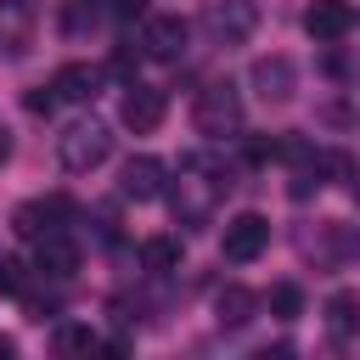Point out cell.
I'll return each instance as SVG.
<instances>
[{"label":"cell","instance_id":"16","mask_svg":"<svg viewBox=\"0 0 360 360\" xmlns=\"http://www.w3.org/2000/svg\"><path fill=\"white\" fill-rule=\"evenodd\" d=\"M214 309H219V326H248V321H253V309H259V298H253L242 281H231V287H219Z\"/></svg>","mask_w":360,"mask_h":360},{"label":"cell","instance_id":"6","mask_svg":"<svg viewBox=\"0 0 360 360\" xmlns=\"http://www.w3.org/2000/svg\"><path fill=\"white\" fill-rule=\"evenodd\" d=\"M264 248H270V219H264V214H236V219H225L219 253H225L231 264H253Z\"/></svg>","mask_w":360,"mask_h":360},{"label":"cell","instance_id":"8","mask_svg":"<svg viewBox=\"0 0 360 360\" xmlns=\"http://www.w3.org/2000/svg\"><path fill=\"white\" fill-rule=\"evenodd\" d=\"M248 84H253L259 101L281 107V101H292V90H298V68H292V56H259L253 73H248Z\"/></svg>","mask_w":360,"mask_h":360},{"label":"cell","instance_id":"1","mask_svg":"<svg viewBox=\"0 0 360 360\" xmlns=\"http://www.w3.org/2000/svg\"><path fill=\"white\" fill-rule=\"evenodd\" d=\"M225 191H231V174L208 152H186L180 169H174V180H163V197H169V214H174L180 231H208Z\"/></svg>","mask_w":360,"mask_h":360},{"label":"cell","instance_id":"2","mask_svg":"<svg viewBox=\"0 0 360 360\" xmlns=\"http://www.w3.org/2000/svg\"><path fill=\"white\" fill-rule=\"evenodd\" d=\"M191 129L202 141H236L242 135V90L231 79H208L191 101Z\"/></svg>","mask_w":360,"mask_h":360},{"label":"cell","instance_id":"13","mask_svg":"<svg viewBox=\"0 0 360 360\" xmlns=\"http://www.w3.org/2000/svg\"><path fill=\"white\" fill-rule=\"evenodd\" d=\"M34 270L51 276V281H68V276L79 270V248H73V236H68V231H45V236L34 242Z\"/></svg>","mask_w":360,"mask_h":360},{"label":"cell","instance_id":"20","mask_svg":"<svg viewBox=\"0 0 360 360\" xmlns=\"http://www.w3.org/2000/svg\"><path fill=\"white\" fill-rule=\"evenodd\" d=\"M96 349H101V338L90 326H62L56 332V354H96Z\"/></svg>","mask_w":360,"mask_h":360},{"label":"cell","instance_id":"9","mask_svg":"<svg viewBox=\"0 0 360 360\" xmlns=\"http://www.w3.org/2000/svg\"><path fill=\"white\" fill-rule=\"evenodd\" d=\"M163 180H169L163 158L141 152V158L124 163V174H118V197H124V202H158V197H163Z\"/></svg>","mask_w":360,"mask_h":360},{"label":"cell","instance_id":"15","mask_svg":"<svg viewBox=\"0 0 360 360\" xmlns=\"http://www.w3.org/2000/svg\"><path fill=\"white\" fill-rule=\"evenodd\" d=\"M96 90H101V68H90V62H62L51 73V96L56 101H90Z\"/></svg>","mask_w":360,"mask_h":360},{"label":"cell","instance_id":"21","mask_svg":"<svg viewBox=\"0 0 360 360\" xmlns=\"http://www.w3.org/2000/svg\"><path fill=\"white\" fill-rule=\"evenodd\" d=\"M28 276H34V270H28L22 259H0V292H6V298H22V292H28Z\"/></svg>","mask_w":360,"mask_h":360},{"label":"cell","instance_id":"19","mask_svg":"<svg viewBox=\"0 0 360 360\" xmlns=\"http://www.w3.org/2000/svg\"><path fill=\"white\" fill-rule=\"evenodd\" d=\"M264 304H270L276 321H298V315H304V287H298V281H276V287L264 292Z\"/></svg>","mask_w":360,"mask_h":360},{"label":"cell","instance_id":"22","mask_svg":"<svg viewBox=\"0 0 360 360\" xmlns=\"http://www.w3.org/2000/svg\"><path fill=\"white\" fill-rule=\"evenodd\" d=\"M22 107H28L34 118H45V112L56 107V96H51V84H39V90H28V96H22Z\"/></svg>","mask_w":360,"mask_h":360},{"label":"cell","instance_id":"5","mask_svg":"<svg viewBox=\"0 0 360 360\" xmlns=\"http://www.w3.org/2000/svg\"><path fill=\"white\" fill-rule=\"evenodd\" d=\"M186 39H191V22H186L180 11H152V17H141V56H152V62H180Z\"/></svg>","mask_w":360,"mask_h":360},{"label":"cell","instance_id":"14","mask_svg":"<svg viewBox=\"0 0 360 360\" xmlns=\"http://www.w3.org/2000/svg\"><path fill=\"white\" fill-rule=\"evenodd\" d=\"M34 22H39V0H0V45H6L11 56L28 51Z\"/></svg>","mask_w":360,"mask_h":360},{"label":"cell","instance_id":"24","mask_svg":"<svg viewBox=\"0 0 360 360\" xmlns=\"http://www.w3.org/2000/svg\"><path fill=\"white\" fill-rule=\"evenodd\" d=\"M6 158H11V135L0 129V163H6Z\"/></svg>","mask_w":360,"mask_h":360},{"label":"cell","instance_id":"17","mask_svg":"<svg viewBox=\"0 0 360 360\" xmlns=\"http://www.w3.org/2000/svg\"><path fill=\"white\" fill-rule=\"evenodd\" d=\"M354 326H360V298L343 287V292H332V298H326V332L343 343V338H354Z\"/></svg>","mask_w":360,"mask_h":360},{"label":"cell","instance_id":"10","mask_svg":"<svg viewBox=\"0 0 360 360\" xmlns=\"http://www.w3.org/2000/svg\"><path fill=\"white\" fill-rule=\"evenodd\" d=\"M73 208H68V197H34V202H22L17 214H11V231L22 236V242H39L45 231H62V219H68Z\"/></svg>","mask_w":360,"mask_h":360},{"label":"cell","instance_id":"4","mask_svg":"<svg viewBox=\"0 0 360 360\" xmlns=\"http://www.w3.org/2000/svg\"><path fill=\"white\" fill-rule=\"evenodd\" d=\"M197 28L208 34V45H248L259 28V6L253 0H208Z\"/></svg>","mask_w":360,"mask_h":360},{"label":"cell","instance_id":"18","mask_svg":"<svg viewBox=\"0 0 360 360\" xmlns=\"http://www.w3.org/2000/svg\"><path fill=\"white\" fill-rule=\"evenodd\" d=\"M141 270H152V276L180 270V236H146L141 242Z\"/></svg>","mask_w":360,"mask_h":360},{"label":"cell","instance_id":"11","mask_svg":"<svg viewBox=\"0 0 360 360\" xmlns=\"http://www.w3.org/2000/svg\"><path fill=\"white\" fill-rule=\"evenodd\" d=\"M298 248H304V259H315L321 270H338V264L349 259V225L321 219L315 231H298Z\"/></svg>","mask_w":360,"mask_h":360},{"label":"cell","instance_id":"3","mask_svg":"<svg viewBox=\"0 0 360 360\" xmlns=\"http://www.w3.org/2000/svg\"><path fill=\"white\" fill-rule=\"evenodd\" d=\"M56 158H62L68 174H90V169H101V163L112 158V129H107L96 112L68 118L62 135H56Z\"/></svg>","mask_w":360,"mask_h":360},{"label":"cell","instance_id":"12","mask_svg":"<svg viewBox=\"0 0 360 360\" xmlns=\"http://www.w3.org/2000/svg\"><path fill=\"white\" fill-rule=\"evenodd\" d=\"M163 112H169V96H163L158 84H129V90H124V107H118V118H124L135 135L158 129V124H163Z\"/></svg>","mask_w":360,"mask_h":360},{"label":"cell","instance_id":"7","mask_svg":"<svg viewBox=\"0 0 360 360\" xmlns=\"http://www.w3.org/2000/svg\"><path fill=\"white\" fill-rule=\"evenodd\" d=\"M349 28H354V0H309L304 6V34L315 45H338V39H349Z\"/></svg>","mask_w":360,"mask_h":360},{"label":"cell","instance_id":"23","mask_svg":"<svg viewBox=\"0 0 360 360\" xmlns=\"http://www.w3.org/2000/svg\"><path fill=\"white\" fill-rule=\"evenodd\" d=\"M73 17H112V0H73Z\"/></svg>","mask_w":360,"mask_h":360},{"label":"cell","instance_id":"25","mask_svg":"<svg viewBox=\"0 0 360 360\" xmlns=\"http://www.w3.org/2000/svg\"><path fill=\"white\" fill-rule=\"evenodd\" d=\"M11 349H17V343H11V338H6V332H0V360H6V354H11Z\"/></svg>","mask_w":360,"mask_h":360}]
</instances>
